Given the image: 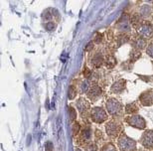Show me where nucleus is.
<instances>
[{
    "instance_id": "nucleus-1",
    "label": "nucleus",
    "mask_w": 153,
    "mask_h": 151,
    "mask_svg": "<svg viewBox=\"0 0 153 151\" xmlns=\"http://www.w3.org/2000/svg\"><path fill=\"white\" fill-rule=\"evenodd\" d=\"M119 145H120V149L122 151H133L135 149V141L127 137L121 138L119 141Z\"/></svg>"
},
{
    "instance_id": "nucleus-2",
    "label": "nucleus",
    "mask_w": 153,
    "mask_h": 151,
    "mask_svg": "<svg viewBox=\"0 0 153 151\" xmlns=\"http://www.w3.org/2000/svg\"><path fill=\"white\" fill-rule=\"evenodd\" d=\"M141 143L146 148H153V131L148 130L143 134L141 138Z\"/></svg>"
},
{
    "instance_id": "nucleus-3",
    "label": "nucleus",
    "mask_w": 153,
    "mask_h": 151,
    "mask_svg": "<svg viewBox=\"0 0 153 151\" xmlns=\"http://www.w3.org/2000/svg\"><path fill=\"white\" fill-rule=\"evenodd\" d=\"M129 123L132 126H135L137 128H144L145 127V121L139 115H133V116H131L129 118Z\"/></svg>"
},
{
    "instance_id": "nucleus-4",
    "label": "nucleus",
    "mask_w": 153,
    "mask_h": 151,
    "mask_svg": "<svg viewBox=\"0 0 153 151\" xmlns=\"http://www.w3.org/2000/svg\"><path fill=\"white\" fill-rule=\"evenodd\" d=\"M92 114H93V115H92V118H93V120L96 121V122H101V121H103V120L106 119V114H105V112H104L102 109H100V108L94 109L93 112H92Z\"/></svg>"
},
{
    "instance_id": "nucleus-5",
    "label": "nucleus",
    "mask_w": 153,
    "mask_h": 151,
    "mask_svg": "<svg viewBox=\"0 0 153 151\" xmlns=\"http://www.w3.org/2000/svg\"><path fill=\"white\" fill-rule=\"evenodd\" d=\"M107 106H108V110L110 113L112 114H116L119 110H120V104L114 100H111V101H108L107 103Z\"/></svg>"
},
{
    "instance_id": "nucleus-6",
    "label": "nucleus",
    "mask_w": 153,
    "mask_h": 151,
    "mask_svg": "<svg viewBox=\"0 0 153 151\" xmlns=\"http://www.w3.org/2000/svg\"><path fill=\"white\" fill-rule=\"evenodd\" d=\"M106 130H107V133L109 135H116L119 131V126L117 124H115L114 122H109L107 125H106Z\"/></svg>"
},
{
    "instance_id": "nucleus-7",
    "label": "nucleus",
    "mask_w": 153,
    "mask_h": 151,
    "mask_svg": "<svg viewBox=\"0 0 153 151\" xmlns=\"http://www.w3.org/2000/svg\"><path fill=\"white\" fill-rule=\"evenodd\" d=\"M138 31L139 34L144 37H151L153 35V29L151 26H142Z\"/></svg>"
},
{
    "instance_id": "nucleus-8",
    "label": "nucleus",
    "mask_w": 153,
    "mask_h": 151,
    "mask_svg": "<svg viewBox=\"0 0 153 151\" xmlns=\"http://www.w3.org/2000/svg\"><path fill=\"white\" fill-rule=\"evenodd\" d=\"M142 97H145V99H141V102L144 104V105H150L152 104V95L150 93H144L143 95H141Z\"/></svg>"
},
{
    "instance_id": "nucleus-9",
    "label": "nucleus",
    "mask_w": 153,
    "mask_h": 151,
    "mask_svg": "<svg viewBox=\"0 0 153 151\" xmlns=\"http://www.w3.org/2000/svg\"><path fill=\"white\" fill-rule=\"evenodd\" d=\"M136 110H137L136 105H135V104H133V103L128 104V105L126 106V112H127V113H133V112H134V111H136Z\"/></svg>"
},
{
    "instance_id": "nucleus-10",
    "label": "nucleus",
    "mask_w": 153,
    "mask_h": 151,
    "mask_svg": "<svg viewBox=\"0 0 153 151\" xmlns=\"http://www.w3.org/2000/svg\"><path fill=\"white\" fill-rule=\"evenodd\" d=\"M144 46H145V41L142 40V39H139V40L137 41V45H136V47L139 48V49H142Z\"/></svg>"
},
{
    "instance_id": "nucleus-11",
    "label": "nucleus",
    "mask_w": 153,
    "mask_h": 151,
    "mask_svg": "<svg viewBox=\"0 0 153 151\" xmlns=\"http://www.w3.org/2000/svg\"><path fill=\"white\" fill-rule=\"evenodd\" d=\"M82 136H83L84 138L86 137V138L88 139V138L90 137V131H89V130H86V129L83 130V132H82Z\"/></svg>"
},
{
    "instance_id": "nucleus-12",
    "label": "nucleus",
    "mask_w": 153,
    "mask_h": 151,
    "mask_svg": "<svg viewBox=\"0 0 153 151\" xmlns=\"http://www.w3.org/2000/svg\"><path fill=\"white\" fill-rule=\"evenodd\" d=\"M102 151H116V150H115V148H114L112 145H107V146H105V147L103 148V150Z\"/></svg>"
},
{
    "instance_id": "nucleus-13",
    "label": "nucleus",
    "mask_w": 153,
    "mask_h": 151,
    "mask_svg": "<svg viewBox=\"0 0 153 151\" xmlns=\"http://www.w3.org/2000/svg\"><path fill=\"white\" fill-rule=\"evenodd\" d=\"M147 54H148L149 56L153 57V44L148 47V49H147Z\"/></svg>"
},
{
    "instance_id": "nucleus-14",
    "label": "nucleus",
    "mask_w": 153,
    "mask_h": 151,
    "mask_svg": "<svg viewBox=\"0 0 153 151\" xmlns=\"http://www.w3.org/2000/svg\"><path fill=\"white\" fill-rule=\"evenodd\" d=\"M78 130H79V125H78L77 123H76V124L74 125V128H73V131H74V134H76Z\"/></svg>"
},
{
    "instance_id": "nucleus-15",
    "label": "nucleus",
    "mask_w": 153,
    "mask_h": 151,
    "mask_svg": "<svg viewBox=\"0 0 153 151\" xmlns=\"http://www.w3.org/2000/svg\"><path fill=\"white\" fill-rule=\"evenodd\" d=\"M69 110H70V114L72 113V118H73V119H75V118H76V112H75L74 108H73V107H70V108H69Z\"/></svg>"
},
{
    "instance_id": "nucleus-16",
    "label": "nucleus",
    "mask_w": 153,
    "mask_h": 151,
    "mask_svg": "<svg viewBox=\"0 0 153 151\" xmlns=\"http://www.w3.org/2000/svg\"><path fill=\"white\" fill-rule=\"evenodd\" d=\"M54 26H55V25H54L53 23H49V24L47 25V28H48V30H52V29H53L52 27H54Z\"/></svg>"
},
{
    "instance_id": "nucleus-17",
    "label": "nucleus",
    "mask_w": 153,
    "mask_h": 151,
    "mask_svg": "<svg viewBox=\"0 0 153 151\" xmlns=\"http://www.w3.org/2000/svg\"><path fill=\"white\" fill-rule=\"evenodd\" d=\"M89 74H90V73H89L88 70H85V71H84V76H89Z\"/></svg>"
},
{
    "instance_id": "nucleus-18",
    "label": "nucleus",
    "mask_w": 153,
    "mask_h": 151,
    "mask_svg": "<svg viewBox=\"0 0 153 151\" xmlns=\"http://www.w3.org/2000/svg\"><path fill=\"white\" fill-rule=\"evenodd\" d=\"M30 139H31V135H28V142H27L28 145L30 144Z\"/></svg>"
}]
</instances>
